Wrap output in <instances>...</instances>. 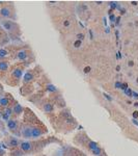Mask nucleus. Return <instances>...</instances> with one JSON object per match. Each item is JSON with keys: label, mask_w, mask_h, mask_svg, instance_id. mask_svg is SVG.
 <instances>
[{"label": "nucleus", "mask_w": 138, "mask_h": 156, "mask_svg": "<svg viewBox=\"0 0 138 156\" xmlns=\"http://www.w3.org/2000/svg\"><path fill=\"white\" fill-rule=\"evenodd\" d=\"M46 88H47V91H48V92H51V93L57 92V87H56L55 85H53V84H47Z\"/></svg>", "instance_id": "obj_16"}, {"label": "nucleus", "mask_w": 138, "mask_h": 156, "mask_svg": "<svg viewBox=\"0 0 138 156\" xmlns=\"http://www.w3.org/2000/svg\"><path fill=\"white\" fill-rule=\"evenodd\" d=\"M6 125H7V128L9 131H16L18 129V121L17 120L9 119L6 123Z\"/></svg>", "instance_id": "obj_5"}, {"label": "nucleus", "mask_w": 138, "mask_h": 156, "mask_svg": "<svg viewBox=\"0 0 138 156\" xmlns=\"http://www.w3.org/2000/svg\"><path fill=\"white\" fill-rule=\"evenodd\" d=\"M22 75H23V70L21 68H16L11 72V76L14 78H16V79H20L22 77Z\"/></svg>", "instance_id": "obj_7"}, {"label": "nucleus", "mask_w": 138, "mask_h": 156, "mask_svg": "<svg viewBox=\"0 0 138 156\" xmlns=\"http://www.w3.org/2000/svg\"><path fill=\"white\" fill-rule=\"evenodd\" d=\"M104 97H105L106 99H108L109 101H111V100H112V98H110V97H109V95H107V94H104Z\"/></svg>", "instance_id": "obj_26"}, {"label": "nucleus", "mask_w": 138, "mask_h": 156, "mask_svg": "<svg viewBox=\"0 0 138 156\" xmlns=\"http://www.w3.org/2000/svg\"><path fill=\"white\" fill-rule=\"evenodd\" d=\"M132 122H133V123H134V124H135V125H136V126L138 127V122L136 121V120H135V119H133V120H132Z\"/></svg>", "instance_id": "obj_29"}, {"label": "nucleus", "mask_w": 138, "mask_h": 156, "mask_svg": "<svg viewBox=\"0 0 138 156\" xmlns=\"http://www.w3.org/2000/svg\"><path fill=\"white\" fill-rule=\"evenodd\" d=\"M136 81H137V82H138V78H137V80H136Z\"/></svg>", "instance_id": "obj_33"}, {"label": "nucleus", "mask_w": 138, "mask_h": 156, "mask_svg": "<svg viewBox=\"0 0 138 156\" xmlns=\"http://www.w3.org/2000/svg\"><path fill=\"white\" fill-rule=\"evenodd\" d=\"M133 117H134V119H135V118H137V117H138V111H134V113H133Z\"/></svg>", "instance_id": "obj_28"}, {"label": "nucleus", "mask_w": 138, "mask_h": 156, "mask_svg": "<svg viewBox=\"0 0 138 156\" xmlns=\"http://www.w3.org/2000/svg\"><path fill=\"white\" fill-rule=\"evenodd\" d=\"M110 20H111V22H114V21H115V16H114V15H111V16H110Z\"/></svg>", "instance_id": "obj_25"}, {"label": "nucleus", "mask_w": 138, "mask_h": 156, "mask_svg": "<svg viewBox=\"0 0 138 156\" xmlns=\"http://www.w3.org/2000/svg\"><path fill=\"white\" fill-rule=\"evenodd\" d=\"M132 97H134V98L138 99V93H136V92H133V93H132Z\"/></svg>", "instance_id": "obj_23"}, {"label": "nucleus", "mask_w": 138, "mask_h": 156, "mask_svg": "<svg viewBox=\"0 0 138 156\" xmlns=\"http://www.w3.org/2000/svg\"><path fill=\"white\" fill-rule=\"evenodd\" d=\"M27 57H28V53L25 50H20L17 53V58L20 61H25V59H27Z\"/></svg>", "instance_id": "obj_9"}, {"label": "nucleus", "mask_w": 138, "mask_h": 156, "mask_svg": "<svg viewBox=\"0 0 138 156\" xmlns=\"http://www.w3.org/2000/svg\"><path fill=\"white\" fill-rule=\"evenodd\" d=\"M8 56V50L5 48H0V62Z\"/></svg>", "instance_id": "obj_13"}, {"label": "nucleus", "mask_w": 138, "mask_h": 156, "mask_svg": "<svg viewBox=\"0 0 138 156\" xmlns=\"http://www.w3.org/2000/svg\"><path fill=\"white\" fill-rule=\"evenodd\" d=\"M132 3H133V5H137V2H135V1H133Z\"/></svg>", "instance_id": "obj_32"}, {"label": "nucleus", "mask_w": 138, "mask_h": 156, "mask_svg": "<svg viewBox=\"0 0 138 156\" xmlns=\"http://www.w3.org/2000/svg\"><path fill=\"white\" fill-rule=\"evenodd\" d=\"M0 105L2 107H5V108L8 107V105H9V99L7 97H2L0 99Z\"/></svg>", "instance_id": "obj_12"}, {"label": "nucleus", "mask_w": 138, "mask_h": 156, "mask_svg": "<svg viewBox=\"0 0 138 156\" xmlns=\"http://www.w3.org/2000/svg\"><path fill=\"white\" fill-rule=\"evenodd\" d=\"M88 148L91 150V152H92L95 155H100V154H101V149H100V147L98 146L97 143L90 141V142L88 143Z\"/></svg>", "instance_id": "obj_4"}, {"label": "nucleus", "mask_w": 138, "mask_h": 156, "mask_svg": "<svg viewBox=\"0 0 138 156\" xmlns=\"http://www.w3.org/2000/svg\"><path fill=\"white\" fill-rule=\"evenodd\" d=\"M74 46L76 47V48H79L80 46H81V41H79V40H77L75 43H74Z\"/></svg>", "instance_id": "obj_19"}, {"label": "nucleus", "mask_w": 138, "mask_h": 156, "mask_svg": "<svg viewBox=\"0 0 138 156\" xmlns=\"http://www.w3.org/2000/svg\"><path fill=\"white\" fill-rule=\"evenodd\" d=\"M121 88L126 92V91L128 89V84H127V83H122V87H121Z\"/></svg>", "instance_id": "obj_21"}, {"label": "nucleus", "mask_w": 138, "mask_h": 156, "mask_svg": "<svg viewBox=\"0 0 138 156\" xmlns=\"http://www.w3.org/2000/svg\"><path fill=\"white\" fill-rule=\"evenodd\" d=\"M110 6L113 7V8H115V7H116V2H111V3H110Z\"/></svg>", "instance_id": "obj_24"}, {"label": "nucleus", "mask_w": 138, "mask_h": 156, "mask_svg": "<svg viewBox=\"0 0 138 156\" xmlns=\"http://www.w3.org/2000/svg\"><path fill=\"white\" fill-rule=\"evenodd\" d=\"M64 25H65V26H69V25H70V22H69V21H65Z\"/></svg>", "instance_id": "obj_30"}, {"label": "nucleus", "mask_w": 138, "mask_h": 156, "mask_svg": "<svg viewBox=\"0 0 138 156\" xmlns=\"http://www.w3.org/2000/svg\"><path fill=\"white\" fill-rule=\"evenodd\" d=\"M22 111H23V107H22V105L21 104H19V103H17V104H15V106L12 107V112L15 113V115H21L22 113Z\"/></svg>", "instance_id": "obj_11"}, {"label": "nucleus", "mask_w": 138, "mask_h": 156, "mask_svg": "<svg viewBox=\"0 0 138 156\" xmlns=\"http://www.w3.org/2000/svg\"><path fill=\"white\" fill-rule=\"evenodd\" d=\"M125 93H126V94H127V95H128L129 97H132V93H133V91H132V89H131L130 87H128V89H127V91H126Z\"/></svg>", "instance_id": "obj_18"}, {"label": "nucleus", "mask_w": 138, "mask_h": 156, "mask_svg": "<svg viewBox=\"0 0 138 156\" xmlns=\"http://www.w3.org/2000/svg\"><path fill=\"white\" fill-rule=\"evenodd\" d=\"M31 148H32V145L29 143V142H21L20 143V149H21V151H23V152H29L30 150H31Z\"/></svg>", "instance_id": "obj_6"}, {"label": "nucleus", "mask_w": 138, "mask_h": 156, "mask_svg": "<svg viewBox=\"0 0 138 156\" xmlns=\"http://www.w3.org/2000/svg\"><path fill=\"white\" fill-rule=\"evenodd\" d=\"M4 112H5L7 116H9V117H10V115L12 113V108L8 106V107H6V108H5V111H4Z\"/></svg>", "instance_id": "obj_17"}, {"label": "nucleus", "mask_w": 138, "mask_h": 156, "mask_svg": "<svg viewBox=\"0 0 138 156\" xmlns=\"http://www.w3.org/2000/svg\"><path fill=\"white\" fill-rule=\"evenodd\" d=\"M19 145H20V142L16 137H10L7 142V146L10 147V148H17Z\"/></svg>", "instance_id": "obj_8"}, {"label": "nucleus", "mask_w": 138, "mask_h": 156, "mask_svg": "<svg viewBox=\"0 0 138 156\" xmlns=\"http://www.w3.org/2000/svg\"><path fill=\"white\" fill-rule=\"evenodd\" d=\"M83 38H84V34H83V33H78V34H77V39H78L79 41H82Z\"/></svg>", "instance_id": "obj_22"}, {"label": "nucleus", "mask_w": 138, "mask_h": 156, "mask_svg": "<svg viewBox=\"0 0 138 156\" xmlns=\"http://www.w3.org/2000/svg\"><path fill=\"white\" fill-rule=\"evenodd\" d=\"M0 25L3 27L4 30H6L7 32H10V33L15 32L18 29V25L15 22H12L11 20H4L3 19L0 21Z\"/></svg>", "instance_id": "obj_1"}, {"label": "nucleus", "mask_w": 138, "mask_h": 156, "mask_svg": "<svg viewBox=\"0 0 138 156\" xmlns=\"http://www.w3.org/2000/svg\"><path fill=\"white\" fill-rule=\"evenodd\" d=\"M9 68V63L7 61H1L0 62V72H6Z\"/></svg>", "instance_id": "obj_10"}, {"label": "nucleus", "mask_w": 138, "mask_h": 156, "mask_svg": "<svg viewBox=\"0 0 138 156\" xmlns=\"http://www.w3.org/2000/svg\"><path fill=\"white\" fill-rule=\"evenodd\" d=\"M129 66L132 67V66H133V62H129Z\"/></svg>", "instance_id": "obj_31"}, {"label": "nucleus", "mask_w": 138, "mask_h": 156, "mask_svg": "<svg viewBox=\"0 0 138 156\" xmlns=\"http://www.w3.org/2000/svg\"><path fill=\"white\" fill-rule=\"evenodd\" d=\"M122 83H123V82H121V81H116L115 84H114L115 88H121V87H122Z\"/></svg>", "instance_id": "obj_20"}, {"label": "nucleus", "mask_w": 138, "mask_h": 156, "mask_svg": "<svg viewBox=\"0 0 138 156\" xmlns=\"http://www.w3.org/2000/svg\"><path fill=\"white\" fill-rule=\"evenodd\" d=\"M21 134L25 139H32V127L25 126L21 129Z\"/></svg>", "instance_id": "obj_3"}, {"label": "nucleus", "mask_w": 138, "mask_h": 156, "mask_svg": "<svg viewBox=\"0 0 138 156\" xmlns=\"http://www.w3.org/2000/svg\"><path fill=\"white\" fill-rule=\"evenodd\" d=\"M53 109H54V107H53V105L50 104V103H46V104L44 105V110H45L46 112H52Z\"/></svg>", "instance_id": "obj_15"}, {"label": "nucleus", "mask_w": 138, "mask_h": 156, "mask_svg": "<svg viewBox=\"0 0 138 156\" xmlns=\"http://www.w3.org/2000/svg\"><path fill=\"white\" fill-rule=\"evenodd\" d=\"M89 71H90V68H89V67H86V68L84 69V73H88Z\"/></svg>", "instance_id": "obj_27"}, {"label": "nucleus", "mask_w": 138, "mask_h": 156, "mask_svg": "<svg viewBox=\"0 0 138 156\" xmlns=\"http://www.w3.org/2000/svg\"><path fill=\"white\" fill-rule=\"evenodd\" d=\"M0 16L4 18V20H8L11 17V9L9 6H2L0 8Z\"/></svg>", "instance_id": "obj_2"}, {"label": "nucleus", "mask_w": 138, "mask_h": 156, "mask_svg": "<svg viewBox=\"0 0 138 156\" xmlns=\"http://www.w3.org/2000/svg\"><path fill=\"white\" fill-rule=\"evenodd\" d=\"M33 79V74L31 73V72H26L25 73V75H24V82H29V81H31Z\"/></svg>", "instance_id": "obj_14"}]
</instances>
